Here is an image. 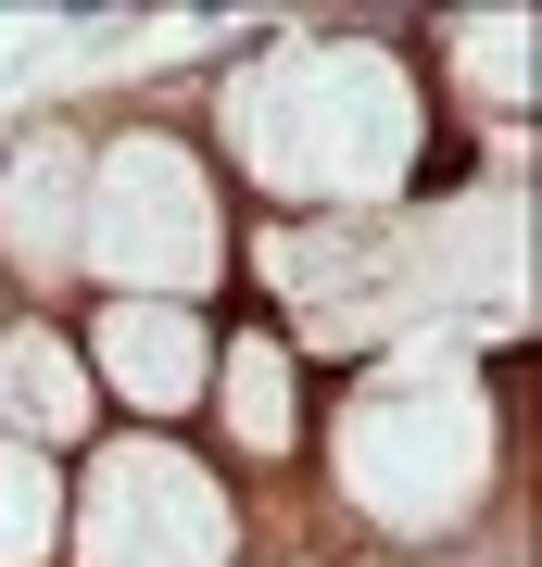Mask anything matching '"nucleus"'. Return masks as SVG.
<instances>
[{
    "label": "nucleus",
    "instance_id": "f257e3e1",
    "mask_svg": "<svg viewBox=\"0 0 542 567\" xmlns=\"http://www.w3.org/2000/svg\"><path fill=\"white\" fill-rule=\"evenodd\" d=\"M215 152L290 215H391L429 164V89L391 39H265L215 76Z\"/></svg>",
    "mask_w": 542,
    "mask_h": 567
},
{
    "label": "nucleus",
    "instance_id": "f03ea898",
    "mask_svg": "<svg viewBox=\"0 0 542 567\" xmlns=\"http://www.w3.org/2000/svg\"><path fill=\"white\" fill-rule=\"evenodd\" d=\"M492 454H504V416L454 341H391L328 404V492L379 543H454L492 505Z\"/></svg>",
    "mask_w": 542,
    "mask_h": 567
},
{
    "label": "nucleus",
    "instance_id": "7ed1b4c3",
    "mask_svg": "<svg viewBox=\"0 0 542 567\" xmlns=\"http://www.w3.org/2000/svg\"><path fill=\"white\" fill-rule=\"evenodd\" d=\"M76 278H101V303H190L227 278V203L215 164L164 126H114L89 152V215H76Z\"/></svg>",
    "mask_w": 542,
    "mask_h": 567
},
{
    "label": "nucleus",
    "instance_id": "20e7f679",
    "mask_svg": "<svg viewBox=\"0 0 542 567\" xmlns=\"http://www.w3.org/2000/svg\"><path fill=\"white\" fill-rule=\"evenodd\" d=\"M63 555L76 567H241V505L177 429H114L89 442L63 492Z\"/></svg>",
    "mask_w": 542,
    "mask_h": 567
},
{
    "label": "nucleus",
    "instance_id": "39448f33",
    "mask_svg": "<svg viewBox=\"0 0 542 567\" xmlns=\"http://www.w3.org/2000/svg\"><path fill=\"white\" fill-rule=\"evenodd\" d=\"M89 391L101 404H126L140 429H177L202 416V391H215V328L190 303H89Z\"/></svg>",
    "mask_w": 542,
    "mask_h": 567
},
{
    "label": "nucleus",
    "instance_id": "423d86ee",
    "mask_svg": "<svg viewBox=\"0 0 542 567\" xmlns=\"http://www.w3.org/2000/svg\"><path fill=\"white\" fill-rule=\"evenodd\" d=\"M76 215H89V140L76 126H25L0 152V265L25 290H63L76 278Z\"/></svg>",
    "mask_w": 542,
    "mask_h": 567
},
{
    "label": "nucleus",
    "instance_id": "0eeeda50",
    "mask_svg": "<svg viewBox=\"0 0 542 567\" xmlns=\"http://www.w3.org/2000/svg\"><path fill=\"white\" fill-rule=\"evenodd\" d=\"M0 442H25L51 466H63V442H101V391H89V353L63 341V316L0 328Z\"/></svg>",
    "mask_w": 542,
    "mask_h": 567
},
{
    "label": "nucleus",
    "instance_id": "6e6552de",
    "mask_svg": "<svg viewBox=\"0 0 542 567\" xmlns=\"http://www.w3.org/2000/svg\"><path fill=\"white\" fill-rule=\"evenodd\" d=\"M202 404H215V429H227V454H303V353L278 341V328H241V341H215V391H202Z\"/></svg>",
    "mask_w": 542,
    "mask_h": 567
},
{
    "label": "nucleus",
    "instance_id": "1a4fd4ad",
    "mask_svg": "<svg viewBox=\"0 0 542 567\" xmlns=\"http://www.w3.org/2000/svg\"><path fill=\"white\" fill-rule=\"evenodd\" d=\"M530 13H454L442 25V63H454V89L467 102H492V114H530Z\"/></svg>",
    "mask_w": 542,
    "mask_h": 567
},
{
    "label": "nucleus",
    "instance_id": "9d476101",
    "mask_svg": "<svg viewBox=\"0 0 542 567\" xmlns=\"http://www.w3.org/2000/svg\"><path fill=\"white\" fill-rule=\"evenodd\" d=\"M63 555V466L0 442V567H51Z\"/></svg>",
    "mask_w": 542,
    "mask_h": 567
},
{
    "label": "nucleus",
    "instance_id": "9b49d317",
    "mask_svg": "<svg viewBox=\"0 0 542 567\" xmlns=\"http://www.w3.org/2000/svg\"><path fill=\"white\" fill-rule=\"evenodd\" d=\"M0 328H13V303H0Z\"/></svg>",
    "mask_w": 542,
    "mask_h": 567
}]
</instances>
